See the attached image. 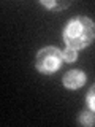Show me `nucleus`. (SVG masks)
Instances as JSON below:
<instances>
[{
    "label": "nucleus",
    "mask_w": 95,
    "mask_h": 127,
    "mask_svg": "<svg viewBox=\"0 0 95 127\" xmlns=\"http://www.w3.org/2000/svg\"><path fill=\"white\" fill-rule=\"evenodd\" d=\"M86 79H87V76H86L84 71L70 70L63 75V84H65V87H68V89H78V87H81L86 83Z\"/></svg>",
    "instance_id": "7ed1b4c3"
},
{
    "label": "nucleus",
    "mask_w": 95,
    "mask_h": 127,
    "mask_svg": "<svg viewBox=\"0 0 95 127\" xmlns=\"http://www.w3.org/2000/svg\"><path fill=\"white\" fill-rule=\"evenodd\" d=\"M62 61H63V56L59 48L46 46L38 51L37 59H35V67H37L38 71H41L45 75H49L60 68Z\"/></svg>",
    "instance_id": "f03ea898"
},
{
    "label": "nucleus",
    "mask_w": 95,
    "mask_h": 127,
    "mask_svg": "<svg viewBox=\"0 0 95 127\" xmlns=\"http://www.w3.org/2000/svg\"><path fill=\"white\" fill-rule=\"evenodd\" d=\"M79 122L84 126H95V111L89 110V111H82L79 116Z\"/></svg>",
    "instance_id": "20e7f679"
},
{
    "label": "nucleus",
    "mask_w": 95,
    "mask_h": 127,
    "mask_svg": "<svg viewBox=\"0 0 95 127\" xmlns=\"http://www.w3.org/2000/svg\"><path fill=\"white\" fill-rule=\"evenodd\" d=\"M86 100H87V105H89V108L92 110V111H95V84L89 89Z\"/></svg>",
    "instance_id": "0eeeda50"
},
{
    "label": "nucleus",
    "mask_w": 95,
    "mask_h": 127,
    "mask_svg": "<svg viewBox=\"0 0 95 127\" xmlns=\"http://www.w3.org/2000/svg\"><path fill=\"white\" fill-rule=\"evenodd\" d=\"M95 38V22L86 16H76L67 22L63 29V41L68 48L81 49L89 46Z\"/></svg>",
    "instance_id": "f257e3e1"
},
{
    "label": "nucleus",
    "mask_w": 95,
    "mask_h": 127,
    "mask_svg": "<svg viewBox=\"0 0 95 127\" xmlns=\"http://www.w3.org/2000/svg\"><path fill=\"white\" fill-rule=\"evenodd\" d=\"M41 5L48 8H55V10H63L70 5V2H48V0H41Z\"/></svg>",
    "instance_id": "423d86ee"
},
{
    "label": "nucleus",
    "mask_w": 95,
    "mask_h": 127,
    "mask_svg": "<svg viewBox=\"0 0 95 127\" xmlns=\"http://www.w3.org/2000/svg\"><path fill=\"white\" fill-rule=\"evenodd\" d=\"M62 56H63V61L74 62V61H76V57H78V51L73 49V48H68V46H67L65 49L62 51Z\"/></svg>",
    "instance_id": "39448f33"
}]
</instances>
